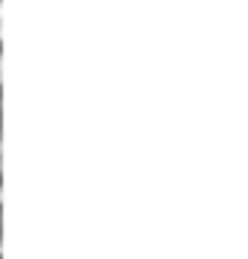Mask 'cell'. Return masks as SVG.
<instances>
[{
	"instance_id": "7a4b0ae2",
	"label": "cell",
	"mask_w": 248,
	"mask_h": 259,
	"mask_svg": "<svg viewBox=\"0 0 248 259\" xmlns=\"http://www.w3.org/2000/svg\"><path fill=\"white\" fill-rule=\"evenodd\" d=\"M0 199H3V193H0Z\"/></svg>"
},
{
	"instance_id": "6da1fadb",
	"label": "cell",
	"mask_w": 248,
	"mask_h": 259,
	"mask_svg": "<svg viewBox=\"0 0 248 259\" xmlns=\"http://www.w3.org/2000/svg\"><path fill=\"white\" fill-rule=\"evenodd\" d=\"M0 167H3V139H0Z\"/></svg>"
}]
</instances>
